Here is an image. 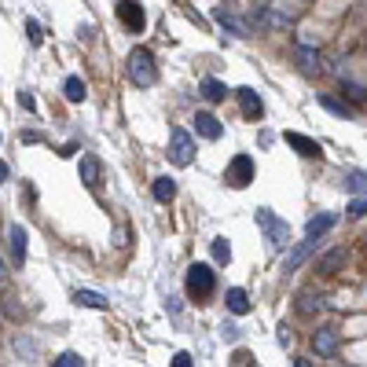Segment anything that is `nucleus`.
<instances>
[{
  "label": "nucleus",
  "mask_w": 367,
  "mask_h": 367,
  "mask_svg": "<svg viewBox=\"0 0 367 367\" xmlns=\"http://www.w3.org/2000/svg\"><path fill=\"white\" fill-rule=\"evenodd\" d=\"M202 95L210 103H220V100H228V88L220 85V81H213V77H206V81H202Z\"/></svg>",
  "instance_id": "412c9836"
},
{
  "label": "nucleus",
  "mask_w": 367,
  "mask_h": 367,
  "mask_svg": "<svg viewBox=\"0 0 367 367\" xmlns=\"http://www.w3.org/2000/svg\"><path fill=\"white\" fill-rule=\"evenodd\" d=\"M0 279H4V261H0Z\"/></svg>",
  "instance_id": "72a5a7b5"
},
{
  "label": "nucleus",
  "mask_w": 367,
  "mask_h": 367,
  "mask_svg": "<svg viewBox=\"0 0 367 367\" xmlns=\"http://www.w3.org/2000/svg\"><path fill=\"white\" fill-rule=\"evenodd\" d=\"M213 261H217V265H228V261H232L228 239H213Z\"/></svg>",
  "instance_id": "393cba45"
},
{
  "label": "nucleus",
  "mask_w": 367,
  "mask_h": 367,
  "mask_svg": "<svg viewBox=\"0 0 367 367\" xmlns=\"http://www.w3.org/2000/svg\"><path fill=\"white\" fill-rule=\"evenodd\" d=\"M151 195H154V202H173V199H177V180H173V177H158L154 180V187H151Z\"/></svg>",
  "instance_id": "4468645a"
},
{
  "label": "nucleus",
  "mask_w": 367,
  "mask_h": 367,
  "mask_svg": "<svg viewBox=\"0 0 367 367\" xmlns=\"http://www.w3.org/2000/svg\"><path fill=\"white\" fill-rule=\"evenodd\" d=\"M62 92H67L70 103H85V95H88V88H85L81 77H67V81H62Z\"/></svg>",
  "instance_id": "6ab92c4d"
},
{
  "label": "nucleus",
  "mask_w": 367,
  "mask_h": 367,
  "mask_svg": "<svg viewBox=\"0 0 367 367\" xmlns=\"http://www.w3.org/2000/svg\"><path fill=\"white\" fill-rule=\"evenodd\" d=\"M118 19L129 34H143V26H147V15H143L136 0H118Z\"/></svg>",
  "instance_id": "39448f33"
},
{
  "label": "nucleus",
  "mask_w": 367,
  "mask_h": 367,
  "mask_svg": "<svg viewBox=\"0 0 367 367\" xmlns=\"http://www.w3.org/2000/svg\"><path fill=\"white\" fill-rule=\"evenodd\" d=\"M74 301L85 305V309H107V298L95 294V291H74Z\"/></svg>",
  "instance_id": "aec40b11"
},
{
  "label": "nucleus",
  "mask_w": 367,
  "mask_h": 367,
  "mask_svg": "<svg viewBox=\"0 0 367 367\" xmlns=\"http://www.w3.org/2000/svg\"><path fill=\"white\" fill-rule=\"evenodd\" d=\"M286 143L301 154V158H320L323 154V147L316 140H309V136H301V133H286Z\"/></svg>",
  "instance_id": "9b49d317"
},
{
  "label": "nucleus",
  "mask_w": 367,
  "mask_h": 367,
  "mask_svg": "<svg viewBox=\"0 0 367 367\" xmlns=\"http://www.w3.org/2000/svg\"><path fill=\"white\" fill-rule=\"evenodd\" d=\"M232 360H235V367H253V363H250V360H253V356H250V353H246V349H239V353H235V356H232Z\"/></svg>",
  "instance_id": "c85d7f7f"
},
{
  "label": "nucleus",
  "mask_w": 367,
  "mask_h": 367,
  "mask_svg": "<svg viewBox=\"0 0 367 367\" xmlns=\"http://www.w3.org/2000/svg\"><path fill=\"white\" fill-rule=\"evenodd\" d=\"M349 213H353V217H367V199H356L353 206H349Z\"/></svg>",
  "instance_id": "cd10ccee"
},
{
  "label": "nucleus",
  "mask_w": 367,
  "mask_h": 367,
  "mask_svg": "<svg viewBox=\"0 0 367 367\" xmlns=\"http://www.w3.org/2000/svg\"><path fill=\"white\" fill-rule=\"evenodd\" d=\"M213 19H217L220 26H225V29H228V34H232V37H246V26H243V22H239V19H235V15H232V11H225V8H217V15H213Z\"/></svg>",
  "instance_id": "f3484780"
},
{
  "label": "nucleus",
  "mask_w": 367,
  "mask_h": 367,
  "mask_svg": "<svg viewBox=\"0 0 367 367\" xmlns=\"http://www.w3.org/2000/svg\"><path fill=\"white\" fill-rule=\"evenodd\" d=\"M184 291H187V298L191 301H210L213 298V291H217V272L210 265H191L187 268V279H184Z\"/></svg>",
  "instance_id": "f257e3e1"
},
{
  "label": "nucleus",
  "mask_w": 367,
  "mask_h": 367,
  "mask_svg": "<svg viewBox=\"0 0 367 367\" xmlns=\"http://www.w3.org/2000/svg\"><path fill=\"white\" fill-rule=\"evenodd\" d=\"M235 100H239V107H243V118L258 121V118L265 114V103H261V95L253 92V88H239V92H235Z\"/></svg>",
  "instance_id": "9d476101"
},
{
  "label": "nucleus",
  "mask_w": 367,
  "mask_h": 367,
  "mask_svg": "<svg viewBox=\"0 0 367 367\" xmlns=\"http://www.w3.org/2000/svg\"><path fill=\"white\" fill-rule=\"evenodd\" d=\"M129 77H133V85H140V88H151L158 81L154 55L147 52V48H133V52H129Z\"/></svg>",
  "instance_id": "f03ea898"
},
{
  "label": "nucleus",
  "mask_w": 367,
  "mask_h": 367,
  "mask_svg": "<svg viewBox=\"0 0 367 367\" xmlns=\"http://www.w3.org/2000/svg\"><path fill=\"white\" fill-rule=\"evenodd\" d=\"M320 103L331 110V114H338V118H353V110H349L345 103H338V100H334V95H320Z\"/></svg>",
  "instance_id": "b1692460"
},
{
  "label": "nucleus",
  "mask_w": 367,
  "mask_h": 367,
  "mask_svg": "<svg viewBox=\"0 0 367 367\" xmlns=\"http://www.w3.org/2000/svg\"><path fill=\"white\" fill-rule=\"evenodd\" d=\"M195 129H199L202 140H220V121L210 114V110H199L195 114Z\"/></svg>",
  "instance_id": "ddd939ff"
},
{
  "label": "nucleus",
  "mask_w": 367,
  "mask_h": 367,
  "mask_svg": "<svg viewBox=\"0 0 367 367\" xmlns=\"http://www.w3.org/2000/svg\"><path fill=\"white\" fill-rule=\"evenodd\" d=\"M334 220H338L334 213H320V217H312L309 225H305V239H320L323 232H331V228H334Z\"/></svg>",
  "instance_id": "2eb2a0df"
},
{
  "label": "nucleus",
  "mask_w": 367,
  "mask_h": 367,
  "mask_svg": "<svg viewBox=\"0 0 367 367\" xmlns=\"http://www.w3.org/2000/svg\"><path fill=\"white\" fill-rule=\"evenodd\" d=\"M294 59H298V67L305 70V74H320L323 67H320V52H316L312 44H301L298 52H294Z\"/></svg>",
  "instance_id": "f8f14e48"
},
{
  "label": "nucleus",
  "mask_w": 367,
  "mask_h": 367,
  "mask_svg": "<svg viewBox=\"0 0 367 367\" xmlns=\"http://www.w3.org/2000/svg\"><path fill=\"white\" fill-rule=\"evenodd\" d=\"M77 177H81L85 187H100V177H103V166L95 154H81V162H77Z\"/></svg>",
  "instance_id": "1a4fd4ad"
},
{
  "label": "nucleus",
  "mask_w": 367,
  "mask_h": 367,
  "mask_svg": "<svg viewBox=\"0 0 367 367\" xmlns=\"http://www.w3.org/2000/svg\"><path fill=\"white\" fill-rule=\"evenodd\" d=\"M4 180H8V166H4V162H0V184H4Z\"/></svg>",
  "instance_id": "2f4dec72"
},
{
  "label": "nucleus",
  "mask_w": 367,
  "mask_h": 367,
  "mask_svg": "<svg viewBox=\"0 0 367 367\" xmlns=\"http://www.w3.org/2000/svg\"><path fill=\"white\" fill-rule=\"evenodd\" d=\"M345 187L353 191V195H367V173H360V169L345 173Z\"/></svg>",
  "instance_id": "5701e85b"
},
{
  "label": "nucleus",
  "mask_w": 367,
  "mask_h": 367,
  "mask_svg": "<svg viewBox=\"0 0 367 367\" xmlns=\"http://www.w3.org/2000/svg\"><path fill=\"white\" fill-rule=\"evenodd\" d=\"M11 250H15V261H26V232H22V225H11Z\"/></svg>",
  "instance_id": "4be33fe9"
},
{
  "label": "nucleus",
  "mask_w": 367,
  "mask_h": 367,
  "mask_svg": "<svg viewBox=\"0 0 367 367\" xmlns=\"http://www.w3.org/2000/svg\"><path fill=\"white\" fill-rule=\"evenodd\" d=\"M345 265H349V253H345V246H338V250H331V253H323V258L316 261V272H320L323 279H334L338 272H345Z\"/></svg>",
  "instance_id": "0eeeda50"
},
{
  "label": "nucleus",
  "mask_w": 367,
  "mask_h": 367,
  "mask_svg": "<svg viewBox=\"0 0 367 367\" xmlns=\"http://www.w3.org/2000/svg\"><path fill=\"white\" fill-rule=\"evenodd\" d=\"M253 158L250 154H235L232 162H228V184L232 187H246V184H253Z\"/></svg>",
  "instance_id": "423d86ee"
},
{
  "label": "nucleus",
  "mask_w": 367,
  "mask_h": 367,
  "mask_svg": "<svg viewBox=\"0 0 367 367\" xmlns=\"http://www.w3.org/2000/svg\"><path fill=\"white\" fill-rule=\"evenodd\" d=\"M228 309H232L235 316H246V312H250V298H246L243 286H232V291H228Z\"/></svg>",
  "instance_id": "a211bd4d"
},
{
  "label": "nucleus",
  "mask_w": 367,
  "mask_h": 367,
  "mask_svg": "<svg viewBox=\"0 0 367 367\" xmlns=\"http://www.w3.org/2000/svg\"><path fill=\"white\" fill-rule=\"evenodd\" d=\"M294 367H312V360H294Z\"/></svg>",
  "instance_id": "473e14b6"
},
{
  "label": "nucleus",
  "mask_w": 367,
  "mask_h": 367,
  "mask_svg": "<svg viewBox=\"0 0 367 367\" xmlns=\"http://www.w3.org/2000/svg\"><path fill=\"white\" fill-rule=\"evenodd\" d=\"M26 29H29V41H34V44H41V26H37L34 19L26 22Z\"/></svg>",
  "instance_id": "c756f323"
},
{
  "label": "nucleus",
  "mask_w": 367,
  "mask_h": 367,
  "mask_svg": "<svg viewBox=\"0 0 367 367\" xmlns=\"http://www.w3.org/2000/svg\"><path fill=\"white\" fill-rule=\"evenodd\" d=\"M173 367H191V356L187 353H177V356H173Z\"/></svg>",
  "instance_id": "7c9ffc66"
},
{
  "label": "nucleus",
  "mask_w": 367,
  "mask_h": 367,
  "mask_svg": "<svg viewBox=\"0 0 367 367\" xmlns=\"http://www.w3.org/2000/svg\"><path fill=\"white\" fill-rule=\"evenodd\" d=\"M253 217H258V228L268 235L272 250H283V246H286V239H291V228H286V220H279L272 210H265V206H261V210L253 213Z\"/></svg>",
  "instance_id": "7ed1b4c3"
},
{
  "label": "nucleus",
  "mask_w": 367,
  "mask_h": 367,
  "mask_svg": "<svg viewBox=\"0 0 367 367\" xmlns=\"http://www.w3.org/2000/svg\"><path fill=\"white\" fill-rule=\"evenodd\" d=\"M338 345H342V338H338V331L334 327H320V331H312V349H316V356H334L338 353Z\"/></svg>",
  "instance_id": "6e6552de"
},
{
  "label": "nucleus",
  "mask_w": 367,
  "mask_h": 367,
  "mask_svg": "<svg viewBox=\"0 0 367 367\" xmlns=\"http://www.w3.org/2000/svg\"><path fill=\"white\" fill-rule=\"evenodd\" d=\"M169 158L177 166H191V158H195V140H191L184 129H173L169 133Z\"/></svg>",
  "instance_id": "20e7f679"
},
{
  "label": "nucleus",
  "mask_w": 367,
  "mask_h": 367,
  "mask_svg": "<svg viewBox=\"0 0 367 367\" xmlns=\"http://www.w3.org/2000/svg\"><path fill=\"white\" fill-rule=\"evenodd\" d=\"M312 246H316V239H301V243L291 250V258H286V272H294L298 265H305V258L312 253Z\"/></svg>",
  "instance_id": "dca6fc26"
},
{
  "label": "nucleus",
  "mask_w": 367,
  "mask_h": 367,
  "mask_svg": "<svg viewBox=\"0 0 367 367\" xmlns=\"http://www.w3.org/2000/svg\"><path fill=\"white\" fill-rule=\"evenodd\" d=\"M52 367H81V356H77V353H62V356L52 360Z\"/></svg>",
  "instance_id": "bb28decb"
},
{
  "label": "nucleus",
  "mask_w": 367,
  "mask_h": 367,
  "mask_svg": "<svg viewBox=\"0 0 367 367\" xmlns=\"http://www.w3.org/2000/svg\"><path fill=\"white\" fill-rule=\"evenodd\" d=\"M316 309H320V298H316V301H312V294H301V298H298V312H301V316H312Z\"/></svg>",
  "instance_id": "a878e982"
}]
</instances>
